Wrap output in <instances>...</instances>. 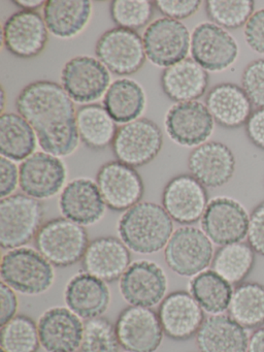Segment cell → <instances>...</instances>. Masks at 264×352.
Returning <instances> with one entry per match:
<instances>
[{"instance_id":"6da1fadb","label":"cell","mask_w":264,"mask_h":352,"mask_svg":"<svg viewBox=\"0 0 264 352\" xmlns=\"http://www.w3.org/2000/svg\"><path fill=\"white\" fill-rule=\"evenodd\" d=\"M19 115L36 133L45 153L65 157L78 146L74 100L55 82L36 81L27 85L16 100Z\"/></svg>"},{"instance_id":"7a4b0ae2","label":"cell","mask_w":264,"mask_h":352,"mask_svg":"<svg viewBox=\"0 0 264 352\" xmlns=\"http://www.w3.org/2000/svg\"><path fill=\"white\" fill-rule=\"evenodd\" d=\"M173 221L162 206L140 201L120 218V240L132 252L154 254L166 247L173 234Z\"/></svg>"},{"instance_id":"3957f363","label":"cell","mask_w":264,"mask_h":352,"mask_svg":"<svg viewBox=\"0 0 264 352\" xmlns=\"http://www.w3.org/2000/svg\"><path fill=\"white\" fill-rule=\"evenodd\" d=\"M1 282L26 296L45 294L55 280L54 265L34 249L21 247L4 253L0 265Z\"/></svg>"},{"instance_id":"277c9868","label":"cell","mask_w":264,"mask_h":352,"mask_svg":"<svg viewBox=\"0 0 264 352\" xmlns=\"http://www.w3.org/2000/svg\"><path fill=\"white\" fill-rule=\"evenodd\" d=\"M34 240L36 250L58 267H70L82 261L90 243L84 226L65 217L43 223Z\"/></svg>"},{"instance_id":"5b68a950","label":"cell","mask_w":264,"mask_h":352,"mask_svg":"<svg viewBox=\"0 0 264 352\" xmlns=\"http://www.w3.org/2000/svg\"><path fill=\"white\" fill-rule=\"evenodd\" d=\"M45 209L38 199L12 195L0 201V246L21 248L35 239L43 226Z\"/></svg>"},{"instance_id":"8992f818","label":"cell","mask_w":264,"mask_h":352,"mask_svg":"<svg viewBox=\"0 0 264 352\" xmlns=\"http://www.w3.org/2000/svg\"><path fill=\"white\" fill-rule=\"evenodd\" d=\"M166 265L182 277H194L212 263V243L204 230L184 226L173 232L164 248Z\"/></svg>"},{"instance_id":"52a82bcc","label":"cell","mask_w":264,"mask_h":352,"mask_svg":"<svg viewBox=\"0 0 264 352\" xmlns=\"http://www.w3.org/2000/svg\"><path fill=\"white\" fill-rule=\"evenodd\" d=\"M162 145L160 127L150 119L140 118L118 129L111 149L119 162L138 168L155 160Z\"/></svg>"},{"instance_id":"ba28073f","label":"cell","mask_w":264,"mask_h":352,"mask_svg":"<svg viewBox=\"0 0 264 352\" xmlns=\"http://www.w3.org/2000/svg\"><path fill=\"white\" fill-rule=\"evenodd\" d=\"M95 54L111 73L128 76L144 67L146 55L144 41L135 30L115 28L97 41Z\"/></svg>"},{"instance_id":"9c48e42d","label":"cell","mask_w":264,"mask_h":352,"mask_svg":"<svg viewBox=\"0 0 264 352\" xmlns=\"http://www.w3.org/2000/svg\"><path fill=\"white\" fill-rule=\"evenodd\" d=\"M144 52L153 65L171 67L187 57L191 47L188 28L182 22L161 18L151 23L144 36Z\"/></svg>"},{"instance_id":"30bf717a","label":"cell","mask_w":264,"mask_h":352,"mask_svg":"<svg viewBox=\"0 0 264 352\" xmlns=\"http://www.w3.org/2000/svg\"><path fill=\"white\" fill-rule=\"evenodd\" d=\"M96 184L105 205L113 211H127L140 203L144 192V182L135 168L119 160L101 166Z\"/></svg>"},{"instance_id":"8fae6325","label":"cell","mask_w":264,"mask_h":352,"mask_svg":"<svg viewBox=\"0 0 264 352\" xmlns=\"http://www.w3.org/2000/svg\"><path fill=\"white\" fill-rule=\"evenodd\" d=\"M120 345L128 352H155L162 343V325L158 313L146 307L129 306L116 321Z\"/></svg>"},{"instance_id":"7c38bea8","label":"cell","mask_w":264,"mask_h":352,"mask_svg":"<svg viewBox=\"0 0 264 352\" xmlns=\"http://www.w3.org/2000/svg\"><path fill=\"white\" fill-rule=\"evenodd\" d=\"M250 215L239 201L216 197L208 203L201 218L204 234L219 246L241 242L248 236Z\"/></svg>"},{"instance_id":"4fadbf2b","label":"cell","mask_w":264,"mask_h":352,"mask_svg":"<svg viewBox=\"0 0 264 352\" xmlns=\"http://www.w3.org/2000/svg\"><path fill=\"white\" fill-rule=\"evenodd\" d=\"M167 286V277L162 267L150 261H134L119 280L122 298L130 306L146 308L161 304Z\"/></svg>"},{"instance_id":"5bb4252c","label":"cell","mask_w":264,"mask_h":352,"mask_svg":"<svg viewBox=\"0 0 264 352\" xmlns=\"http://www.w3.org/2000/svg\"><path fill=\"white\" fill-rule=\"evenodd\" d=\"M239 52L236 41L216 24H200L192 34V58L206 72L229 69L236 61Z\"/></svg>"},{"instance_id":"9a60e30c","label":"cell","mask_w":264,"mask_h":352,"mask_svg":"<svg viewBox=\"0 0 264 352\" xmlns=\"http://www.w3.org/2000/svg\"><path fill=\"white\" fill-rule=\"evenodd\" d=\"M109 69L97 59L78 56L70 59L61 72V85L74 102L90 104L109 88Z\"/></svg>"},{"instance_id":"2e32d148","label":"cell","mask_w":264,"mask_h":352,"mask_svg":"<svg viewBox=\"0 0 264 352\" xmlns=\"http://www.w3.org/2000/svg\"><path fill=\"white\" fill-rule=\"evenodd\" d=\"M208 205L206 187L191 175H179L165 185L162 207L177 223L189 226L199 221Z\"/></svg>"},{"instance_id":"e0dca14e","label":"cell","mask_w":264,"mask_h":352,"mask_svg":"<svg viewBox=\"0 0 264 352\" xmlns=\"http://www.w3.org/2000/svg\"><path fill=\"white\" fill-rule=\"evenodd\" d=\"M20 187L24 195L33 199H47L55 197L65 184V166L59 157L37 152L21 164Z\"/></svg>"},{"instance_id":"ac0fdd59","label":"cell","mask_w":264,"mask_h":352,"mask_svg":"<svg viewBox=\"0 0 264 352\" xmlns=\"http://www.w3.org/2000/svg\"><path fill=\"white\" fill-rule=\"evenodd\" d=\"M47 32L45 20L36 11L21 10L4 22L2 41L14 56L32 58L45 50Z\"/></svg>"},{"instance_id":"d6986e66","label":"cell","mask_w":264,"mask_h":352,"mask_svg":"<svg viewBox=\"0 0 264 352\" xmlns=\"http://www.w3.org/2000/svg\"><path fill=\"white\" fill-rule=\"evenodd\" d=\"M165 126L175 143L184 147H198L212 135L214 118L202 102H179L167 112Z\"/></svg>"},{"instance_id":"ffe728a7","label":"cell","mask_w":264,"mask_h":352,"mask_svg":"<svg viewBox=\"0 0 264 352\" xmlns=\"http://www.w3.org/2000/svg\"><path fill=\"white\" fill-rule=\"evenodd\" d=\"M158 316L164 335L175 341H186L197 335L204 321V311L190 292L177 290L165 296Z\"/></svg>"},{"instance_id":"44dd1931","label":"cell","mask_w":264,"mask_h":352,"mask_svg":"<svg viewBox=\"0 0 264 352\" xmlns=\"http://www.w3.org/2000/svg\"><path fill=\"white\" fill-rule=\"evenodd\" d=\"M188 168L191 176L204 187L218 188L232 179L235 157L224 144L206 142L190 153Z\"/></svg>"},{"instance_id":"7402d4cb","label":"cell","mask_w":264,"mask_h":352,"mask_svg":"<svg viewBox=\"0 0 264 352\" xmlns=\"http://www.w3.org/2000/svg\"><path fill=\"white\" fill-rule=\"evenodd\" d=\"M39 342L47 352L80 349L84 324L78 315L64 307L45 311L37 322Z\"/></svg>"},{"instance_id":"603a6c76","label":"cell","mask_w":264,"mask_h":352,"mask_svg":"<svg viewBox=\"0 0 264 352\" xmlns=\"http://www.w3.org/2000/svg\"><path fill=\"white\" fill-rule=\"evenodd\" d=\"M82 263L84 272L109 283L125 273L131 265V254L120 239L100 236L89 243Z\"/></svg>"},{"instance_id":"cb8c5ba5","label":"cell","mask_w":264,"mask_h":352,"mask_svg":"<svg viewBox=\"0 0 264 352\" xmlns=\"http://www.w3.org/2000/svg\"><path fill=\"white\" fill-rule=\"evenodd\" d=\"M63 217L82 226L97 223L105 213L104 201L96 182L80 178L68 183L59 199Z\"/></svg>"},{"instance_id":"d4e9b609","label":"cell","mask_w":264,"mask_h":352,"mask_svg":"<svg viewBox=\"0 0 264 352\" xmlns=\"http://www.w3.org/2000/svg\"><path fill=\"white\" fill-rule=\"evenodd\" d=\"M64 300L69 310L88 320L100 317L109 309L111 292L104 281L82 272L68 281Z\"/></svg>"},{"instance_id":"484cf974","label":"cell","mask_w":264,"mask_h":352,"mask_svg":"<svg viewBox=\"0 0 264 352\" xmlns=\"http://www.w3.org/2000/svg\"><path fill=\"white\" fill-rule=\"evenodd\" d=\"M206 106L214 121L228 129L245 125L253 113V104L243 88L233 83H222L212 87L206 96Z\"/></svg>"},{"instance_id":"4316f807","label":"cell","mask_w":264,"mask_h":352,"mask_svg":"<svg viewBox=\"0 0 264 352\" xmlns=\"http://www.w3.org/2000/svg\"><path fill=\"white\" fill-rule=\"evenodd\" d=\"M249 339L245 327L223 314L204 319L196 335L200 352H248Z\"/></svg>"},{"instance_id":"83f0119b","label":"cell","mask_w":264,"mask_h":352,"mask_svg":"<svg viewBox=\"0 0 264 352\" xmlns=\"http://www.w3.org/2000/svg\"><path fill=\"white\" fill-rule=\"evenodd\" d=\"M161 88L173 102H195L206 94L208 74L193 59L186 58L161 74Z\"/></svg>"},{"instance_id":"f1b7e54d","label":"cell","mask_w":264,"mask_h":352,"mask_svg":"<svg viewBox=\"0 0 264 352\" xmlns=\"http://www.w3.org/2000/svg\"><path fill=\"white\" fill-rule=\"evenodd\" d=\"M91 12L92 3L88 0H49L43 7V20L52 34L70 38L86 28Z\"/></svg>"},{"instance_id":"f546056e","label":"cell","mask_w":264,"mask_h":352,"mask_svg":"<svg viewBox=\"0 0 264 352\" xmlns=\"http://www.w3.org/2000/svg\"><path fill=\"white\" fill-rule=\"evenodd\" d=\"M36 148V137L31 125L21 115L2 113L0 117V152L12 162H24Z\"/></svg>"},{"instance_id":"4dcf8cb0","label":"cell","mask_w":264,"mask_h":352,"mask_svg":"<svg viewBox=\"0 0 264 352\" xmlns=\"http://www.w3.org/2000/svg\"><path fill=\"white\" fill-rule=\"evenodd\" d=\"M103 104L116 123L126 124L138 120L142 114L146 106V96L136 82L120 79L109 86Z\"/></svg>"},{"instance_id":"1f68e13d","label":"cell","mask_w":264,"mask_h":352,"mask_svg":"<svg viewBox=\"0 0 264 352\" xmlns=\"http://www.w3.org/2000/svg\"><path fill=\"white\" fill-rule=\"evenodd\" d=\"M76 127L80 141L93 150L105 149L113 143L118 129L104 107L86 104L76 111Z\"/></svg>"},{"instance_id":"d6a6232c","label":"cell","mask_w":264,"mask_h":352,"mask_svg":"<svg viewBox=\"0 0 264 352\" xmlns=\"http://www.w3.org/2000/svg\"><path fill=\"white\" fill-rule=\"evenodd\" d=\"M189 287L190 294L204 312L219 315L228 310L232 285L212 270H206L194 276Z\"/></svg>"},{"instance_id":"836d02e7","label":"cell","mask_w":264,"mask_h":352,"mask_svg":"<svg viewBox=\"0 0 264 352\" xmlns=\"http://www.w3.org/2000/svg\"><path fill=\"white\" fill-rule=\"evenodd\" d=\"M229 316L245 329L264 324V285L243 282L233 289L228 308Z\"/></svg>"},{"instance_id":"e575fe53","label":"cell","mask_w":264,"mask_h":352,"mask_svg":"<svg viewBox=\"0 0 264 352\" xmlns=\"http://www.w3.org/2000/svg\"><path fill=\"white\" fill-rule=\"evenodd\" d=\"M255 251L247 243L221 246L212 261V271L232 285H239L251 274L255 265Z\"/></svg>"},{"instance_id":"d590c367","label":"cell","mask_w":264,"mask_h":352,"mask_svg":"<svg viewBox=\"0 0 264 352\" xmlns=\"http://www.w3.org/2000/svg\"><path fill=\"white\" fill-rule=\"evenodd\" d=\"M0 345L6 352H37L41 345L37 323L27 315H16L1 327Z\"/></svg>"},{"instance_id":"8d00e7d4","label":"cell","mask_w":264,"mask_h":352,"mask_svg":"<svg viewBox=\"0 0 264 352\" xmlns=\"http://www.w3.org/2000/svg\"><path fill=\"white\" fill-rule=\"evenodd\" d=\"M253 0H208L206 3L208 17L224 30H237L245 26L255 12Z\"/></svg>"},{"instance_id":"74e56055","label":"cell","mask_w":264,"mask_h":352,"mask_svg":"<svg viewBox=\"0 0 264 352\" xmlns=\"http://www.w3.org/2000/svg\"><path fill=\"white\" fill-rule=\"evenodd\" d=\"M116 327L105 317L88 319L84 323L80 352H119Z\"/></svg>"},{"instance_id":"f35d334b","label":"cell","mask_w":264,"mask_h":352,"mask_svg":"<svg viewBox=\"0 0 264 352\" xmlns=\"http://www.w3.org/2000/svg\"><path fill=\"white\" fill-rule=\"evenodd\" d=\"M109 11L118 28L140 30L152 19L154 3L148 0H113Z\"/></svg>"},{"instance_id":"ab89813d","label":"cell","mask_w":264,"mask_h":352,"mask_svg":"<svg viewBox=\"0 0 264 352\" xmlns=\"http://www.w3.org/2000/svg\"><path fill=\"white\" fill-rule=\"evenodd\" d=\"M241 88L254 107L264 108V58L256 59L245 67Z\"/></svg>"},{"instance_id":"60d3db41","label":"cell","mask_w":264,"mask_h":352,"mask_svg":"<svg viewBox=\"0 0 264 352\" xmlns=\"http://www.w3.org/2000/svg\"><path fill=\"white\" fill-rule=\"evenodd\" d=\"M155 7L165 16L173 20L186 19L194 15L199 9V0H157Z\"/></svg>"},{"instance_id":"b9f144b4","label":"cell","mask_w":264,"mask_h":352,"mask_svg":"<svg viewBox=\"0 0 264 352\" xmlns=\"http://www.w3.org/2000/svg\"><path fill=\"white\" fill-rule=\"evenodd\" d=\"M247 238L253 250L264 256V201L256 206L250 215Z\"/></svg>"},{"instance_id":"7bdbcfd3","label":"cell","mask_w":264,"mask_h":352,"mask_svg":"<svg viewBox=\"0 0 264 352\" xmlns=\"http://www.w3.org/2000/svg\"><path fill=\"white\" fill-rule=\"evenodd\" d=\"M245 38L252 50L264 55V9L250 18L245 26Z\"/></svg>"},{"instance_id":"ee69618b","label":"cell","mask_w":264,"mask_h":352,"mask_svg":"<svg viewBox=\"0 0 264 352\" xmlns=\"http://www.w3.org/2000/svg\"><path fill=\"white\" fill-rule=\"evenodd\" d=\"M20 184V173L12 160L0 158V197H10Z\"/></svg>"},{"instance_id":"f6af8a7d","label":"cell","mask_w":264,"mask_h":352,"mask_svg":"<svg viewBox=\"0 0 264 352\" xmlns=\"http://www.w3.org/2000/svg\"><path fill=\"white\" fill-rule=\"evenodd\" d=\"M19 302L16 292L6 283L0 284V324H4L16 316Z\"/></svg>"},{"instance_id":"bcb514c9","label":"cell","mask_w":264,"mask_h":352,"mask_svg":"<svg viewBox=\"0 0 264 352\" xmlns=\"http://www.w3.org/2000/svg\"><path fill=\"white\" fill-rule=\"evenodd\" d=\"M245 133L254 146L264 151V108L253 111L245 123Z\"/></svg>"},{"instance_id":"7dc6e473","label":"cell","mask_w":264,"mask_h":352,"mask_svg":"<svg viewBox=\"0 0 264 352\" xmlns=\"http://www.w3.org/2000/svg\"><path fill=\"white\" fill-rule=\"evenodd\" d=\"M248 352H264V327H258L249 339Z\"/></svg>"},{"instance_id":"c3c4849f","label":"cell","mask_w":264,"mask_h":352,"mask_svg":"<svg viewBox=\"0 0 264 352\" xmlns=\"http://www.w3.org/2000/svg\"><path fill=\"white\" fill-rule=\"evenodd\" d=\"M14 3L24 11H36L39 8L45 7V1L43 0H16V1H14Z\"/></svg>"},{"instance_id":"681fc988","label":"cell","mask_w":264,"mask_h":352,"mask_svg":"<svg viewBox=\"0 0 264 352\" xmlns=\"http://www.w3.org/2000/svg\"><path fill=\"white\" fill-rule=\"evenodd\" d=\"M1 352H6V351H3V350H1Z\"/></svg>"}]
</instances>
